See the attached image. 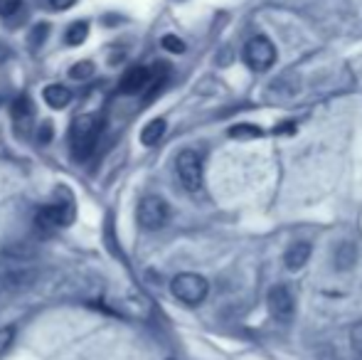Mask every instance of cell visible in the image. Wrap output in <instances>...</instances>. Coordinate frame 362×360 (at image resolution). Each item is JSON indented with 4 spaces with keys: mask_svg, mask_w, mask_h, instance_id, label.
Masks as SVG:
<instances>
[{
    "mask_svg": "<svg viewBox=\"0 0 362 360\" xmlns=\"http://www.w3.org/2000/svg\"><path fill=\"white\" fill-rule=\"evenodd\" d=\"M101 134V119L96 114H79L69 129V149L76 161H86L94 153Z\"/></svg>",
    "mask_w": 362,
    "mask_h": 360,
    "instance_id": "cell-1",
    "label": "cell"
},
{
    "mask_svg": "<svg viewBox=\"0 0 362 360\" xmlns=\"http://www.w3.org/2000/svg\"><path fill=\"white\" fill-rule=\"evenodd\" d=\"M170 291L177 301L187 303V306H197L207 298V291H210V284H207L205 277L195 272H182L177 274L170 281Z\"/></svg>",
    "mask_w": 362,
    "mask_h": 360,
    "instance_id": "cell-2",
    "label": "cell"
},
{
    "mask_svg": "<svg viewBox=\"0 0 362 360\" xmlns=\"http://www.w3.org/2000/svg\"><path fill=\"white\" fill-rule=\"evenodd\" d=\"M136 220H139V225L144 227V230L156 232L168 225V220H170V207H168V202L163 200L160 195H146L144 200L139 202Z\"/></svg>",
    "mask_w": 362,
    "mask_h": 360,
    "instance_id": "cell-3",
    "label": "cell"
},
{
    "mask_svg": "<svg viewBox=\"0 0 362 360\" xmlns=\"http://www.w3.org/2000/svg\"><path fill=\"white\" fill-rule=\"evenodd\" d=\"M175 173L180 185L185 187L187 192H197L202 187V158L197 151L185 149L177 153L175 158Z\"/></svg>",
    "mask_w": 362,
    "mask_h": 360,
    "instance_id": "cell-4",
    "label": "cell"
},
{
    "mask_svg": "<svg viewBox=\"0 0 362 360\" xmlns=\"http://www.w3.org/2000/svg\"><path fill=\"white\" fill-rule=\"evenodd\" d=\"M244 62L257 72H264L276 62V47L269 37H262V35L252 37L244 47Z\"/></svg>",
    "mask_w": 362,
    "mask_h": 360,
    "instance_id": "cell-5",
    "label": "cell"
},
{
    "mask_svg": "<svg viewBox=\"0 0 362 360\" xmlns=\"http://www.w3.org/2000/svg\"><path fill=\"white\" fill-rule=\"evenodd\" d=\"M267 308L279 323H288L296 311L293 291H291L286 284H274L267 294Z\"/></svg>",
    "mask_w": 362,
    "mask_h": 360,
    "instance_id": "cell-6",
    "label": "cell"
},
{
    "mask_svg": "<svg viewBox=\"0 0 362 360\" xmlns=\"http://www.w3.org/2000/svg\"><path fill=\"white\" fill-rule=\"evenodd\" d=\"M74 220V205L72 202H49L42 210H37L35 215V225H40L42 230H54V227H67Z\"/></svg>",
    "mask_w": 362,
    "mask_h": 360,
    "instance_id": "cell-7",
    "label": "cell"
},
{
    "mask_svg": "<svg viewBox=\"0 0 362 360\" xmlns=\"http://www.w3.org/2000/svg\"><path fill=\"white\" fill-rule=\"evenodd\" d=\"M109 306L114 311L124 313V316H131V318H146L151 306H148V298L144 294L139 291H124V294H116V296H109L106 298Z\"/></svg>",
    "mask_w": 362,
    "mask_h": 360,
    "instance_id": "cell-8",
    "label": "cell"
},
{
    "mask_svg": "<svg viewBox=\"0 0 362 360\" xmlns=\"http://www.w3.org/2000/svg\"><path fill=\"white\" fill-rule=\"evenodd\" d=\"M153 79V69L151 67H144V64H136V67H131L129 72L121 77V94H141V91L148 89V84H151Z\"/></svg>",
    "mask_w": 362,
    "mask_h": 360,
    "instance_id": "cell-9",
    "label": "cell"
},
{
    "mask_svg": "<svg viewBox=\"0 0 362 360\" xmlns=\"http://www.w3.org/2000/svg\"><path fill=\"white\" fill-rule=\"evenodd\" d=\"M10 114H13V124L18 126L20 134H28L30 129H33L35 124V106L33 101H30V96H18V99L13 101V109H10Z\"/></svg>",
    "mask_w": 362,
    "mask_h": 360,
    "instance_id": "cell-10",
    "label": "cell"
},
{
    "mask_svg": "<svg viewBox=\"0 0 362 360\" xmlns=\"http://www.w3.org/2000/svg\"><path fill=\"white\" fill-rule=\"evenodd\" d=\"M310 252H313V247H310L308 242H293V245L286 250V255H284V265H286V269L298 272L303 265H308Z\"/></svg>",
    "mask_w": 362,
    "mask_h": 360,
    "instance_id": "cell-11",
    "label": "cell"
},
{
    "mask_svg": "<svg viewBox=\"0 0 362 360\" xmlns=\"http://www.w3.org/2000/svg\"><path fill=\"white\" fill-rule=\"evenodd\" d=\"M42 99L45 104L49 106V109H67L69 101H72V91L67 87H62V84H49V87H45L42 91Z\"/></svg>",
    "mask_w": 362,
    "mask_h": 360,
    "instance_id": "cell-12",
    "label": "cell"
},
{
    "mask_svg": "<svg viewBox=\"0 0 362 360\" xmlns=\"http://www.w3.org/2000/svg\"><path fill=\"white\" fill-rule=\"evenodd\" d=\"M333 262H335V269L338 272L353 269L355 262H358V247H355L353 242H340L338 250H335V255H333Z\"/></svg>",
    "mask_w": 362,
    "mask_h": 360,
    "instance_id": "cell-13",
    "label": "cell"
},
{
    "mask_svg": "<svg viewBox=\"0 0 362 360\" xmlns=\"http://www.w3.org/2000/svg\"><path fill=\"white\" fill-rule=\"evenodd\" d=\"M163 136H165V119H151L144 129H141V144L151 149V146L160 144Z\"/></svg>",
    "mask_w": 362,
    "mask_h": 360,
    "instance_id": "cell-14",
    "label": "cell"
},
{
    "mask_svg": "<svg viewBox=\"0 0 362 360\" xmlns=\"http://www.w3.org/2000/svg\"><path fill=\"white\" fill-rule=\"evenodd\" d=\"M86 37H89V23H86V20H76V23H72L67 28V35H64L67 45H72V47L81 45Z\"/></svg>",
    "mask_w": 362,
    "mask_h": 360,
    "instance_id": "cell-15",
    "label": "cell"
},
{
    "mask_svg": "<svg viewBox=\"0 0 362 360\" xmlns=\"http://www.w3.org/2000/svg\"><path fill=\"white\" fill-rule=\"evenodd\" d=\"M94 62H89V59H84V62H76L72 69H69V77L76 79V82H84V79L94 77Z\"/></svg>",
    "mask_w": 362,
    "mask_h": 360,
    "instance_id": "cell-16",
    "label": "cell"
},
{
    "mask_svg": "<svg viewBox=\"0 0 362 360\" xmlns=\"http://www.w3.org/2000/svg\"><path fill=\"white\" fill-rule=\"evenodd\" d=\"M229 136L232 139H254V136H259V129L252 124H239L234 129H229Z\"/></svg>",
    "mask_w": 362,
    "mask_h": 360,
    "instance_id": "cell-17",
    "label": "cell"
},
{
    "mask_svg": "<svg viewBox=\"0 0 362 360\" xmlns=\"http://www.w3.org/2000/svg\"><path fill=\"white\" fill-rule=\"evenodd\" d=\"M160 45L168 50V52H173V54H182V52H185V42H182L180 37H175V35H165V37L160 40Z\"/></svg>",
    "mask_w": 362,
    "mask_h": 360,
    "instance_id": "cell-18",
    "label": "cell"
},
{
    "mask_svg": "<svg viewBox=\"0 0 362 360\" xmlns=\"http://www.w3.org/2000/svg\"><path fill=\"white\" fill-rule=\"evenodd\" d=\"M13 341H15V328L13 326L0 328V358H3V353L13 346Z\"/></svg>",
    "mask_w": 362,
    "mask_h": 360,
    "instance_id": "cell-19",
    "label": "cell"
},
{
    "mask_svg": "<svg viewBox=\"0 0 362 360\" xmlns=\"http://www.w3.org/2000/svg\"><path fill=\"white\" fill-rule=\"evenodd\" d=\"M23 0H0V18H13L20 10Z\"/></svg>",
    "mask_w": 362,
    "mask_h": 360,
    "instance_id": "cell-20",
    "label": "cell"
},
{
    "mask_svg": "<svg viewBox=\"0 0 362 360\" xmlns=\"http://www.w3.org/2000/svg\"><path fill=\"white\" fill-rule=\"evenodd\" d=\"M350 343H353L355 353H358V356L362 358V321L355 323V326L350 328Z\"/></svg>",
    "mask_w": 362,
    "mask_h": 360,
    "instance_id": "cell-21",
    "label": "cell"
},
{
    "mask_svg": "<svg viewBox=\"0 0 362 360\" xmlns=\"http://www.w3.org/2000/svg\"><path fill=\"white\" fill-rule=\"evenodd\" d=\"M37 139H40V144H49V141H52V124H49V121H45L42 124Z\"/></svg>",
    "mask_w": 362,
    "mask_h": 360,
    "instance_id": "cell-22",
    "label": "cell"
},
{
    "mask_svg": "<svg viewBox=\"0 0 362 360\" xmlns=\"http://www.w3.org/2000/svg\"><path fill=\"white\" fill-rule=\"evenodd\" d=\"M74 3H76V0H49V8H54V10H69Z\"/></svg>",
    "mask_w": 362,
    "mask_h": 360,
    "instance_id": "cell-23",
    "label": "cell"
},
{
    "mask_svg": "<svg viewBox=\"0 0 362 360\" xmlns=\"http://www.w3.org/2000/svg\"><path fill=\"white\" fill-rule=\"evenodd\" d=\"M45 35H47V25H37L33 33V45H37L40 40H45Z\"/></svg>",
    "mask_w": 362,
    "mask_h": 360,
    "instance_id": "cell-24",
    "label": "cell"
},
{
    "mask_svg": "<svg viewBox=\"0 0 362 360\" xmlns=\"http://www.w3.org/2000/svg\"><path fill=\"white\" fill-rule=\"evenodd\" d=\"M8 57H10V47H8V45H3V42H0V64H3Z\"/></svg>",
    "mask_w": 362,
    "mask_h": 360,
    "instance_id": "cell-25",
    "label": "cell"
}]
</instances>
